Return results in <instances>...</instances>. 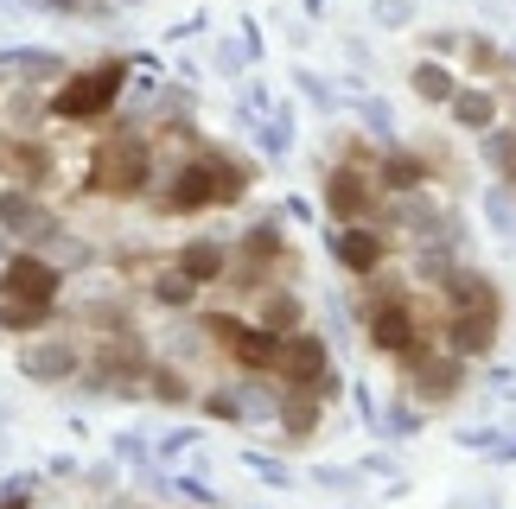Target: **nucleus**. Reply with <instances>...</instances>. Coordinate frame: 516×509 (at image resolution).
I'll use <instances>...</instances> for the list:
<instances>
[{
  "label": "nucleus",
  "mask_w": 516,
  "mask_h": 509,
  "mask_svg": "<svg viewBox=\"0 0 516 509\" xmlns=\"http://www.w3.org/2000/svg\"><path fill=\"white\" fill-rule=\"evenodd\" d=\"M370 204H376V179H370L364 166L344 160V166L325 172V210H332L338 223H364V217H370Z\"/></svg>",
  "instance_id": "3"
},
{
  "label": "nucleus",
  "mask_w": 516,
  "mask_h": 509,
  "mask_svg": "<svg viewBox=\"0 0 516 509\" xmlns=\"http://www.w3.org/2000/svg\"><path fill=\"white\" fill-rule=\"evenodd\" d=\"M122 90H128V58H102V64H90V70H71V77L51 90V121H102L122 102Z\"/></svg>",
  "instance_id": "1"
},
{
  "label": "nucleus",
  "mask_w": 516,
  "mask_h": 509,
  "mask_svg": "<svg viewBox=\"0 0 516 509\" xmlns=\"http://www.w3.org/2000/svg\"><path fill=\"white\" fill-rule=\"evenodd\" d=\"M7 153H13V134H7V128H0V166H7Z\"/></svg>",
  "instance_id": "34"
},
{
  "label": "nucleus",
  "mask_w": 516,
  "mask_h": 509,
  "mask_svg": "<svg viewBox=\"0 0 516 509\" xmlns=\"http://www.w3.org/2000/svg\"><path fill=\"white\" fill-rule=\"evenodd\" d=\"M211 58H217V70H223V77H236V70H243V51H236L230 39H217V51H211Z\"/></svg>",
  "instance_id": "25"
},
{
  "label": "nucleus",
  "mask_w": 516,
  "mask_h": 509,
  "mask_svg": "<svg viewBox=\"0 0 516 509\" xmlns=\"http://www.w3.org/2000/svg\"><path fill=\"white\" fill-rule=\"evenodd\" d=\"M122 7H141V0H122Z\"/></svg>",
  "instance_id": "35"
},
{
  "label": "nucleus",
  "mask_w": 516,
  "mask_h": 509,
  "mask_svg": "<svg viewBox=\"0 0 516 509\" xmlns=\"http://www.w3.org/2000/svg\"><path fill=\"white\" fill-rule=\"evenodd\" d=\"M204 408H211L217 420H243V414H236V408H243V401H236V395H211V401H204Z\"/></svg>",
  "instance_id": "30"
},
{
  "label": "nucleus",
  "mask_w": 516,
  "mask_h": 509,
  "mask_svg": "<svg viewBox=\"0 0 516 509\" xmlns=\"http://www.w3.org/2000/svg\"><path fill=\"white\" fill-rule=\"evenodd\" d=\"M179 268L192 274L198 287H204V280H217V274H223V242H211V236H204V242H185V249H179Z\"/></svg>",
  "instance_id": "15"
},
{
  "label": "nucleus",
  "mask_w": 516,
  "mask_h": 509,
  "mask_svg": "<svg viewBox=\"0 0 516 509\" xmlns=\"http://www.w3.org/2000/svg\"><path fill=\"white\" fill-rule=\"evenodd\" d=\"M51 319V306H26V300H13L7 312H0V325H7V331H39Z\"/></svg>",
  "instance_id": "20"
},
{
  "label": "nucleus",
  "mask_w": 516,
  "mask_h": 509,
  "mask_svg": "<svg viewBox=\"0 0 516 509\" xmlns=\"http://www.w3.org/2000/svg\"><path fill=\"white\" fill-rule=\"evenodd\" d=\"M408 83H415V96H421V102H434V109H446V102H453V90H459V83H453V70L434 64V58L415 64V77H408Z\"/></svg>",
  "instance_id": "14"
},
{
  "label": "nucleus",
  "mask_w": 516,
  "mask_h": 509,
  "mask_svg": "<svg viewBox=\"0 0 516 509\" xmlns=\"http://www.w3.org/2000/svg\"><path fill=\"white\" fill-rule=\"evenodd\" d=\"M281 370L294 376V382H319L325 376V344L319 338H294V344L281 350Z\"/></svg>",
  "instance_id": "13"
},
{
  "label": "nucleus",
  "mask_w": 516,
  "mask_h": 509,
  "mask_svg": "<svg viewBox=\"0 0 516 509\" xmlns=\"http://www.w3.org/2000/svg\"><path fill=\"white\" fill-rule=\"evenodd\" d=\"M376 179H383L389 191H415V185H427V160H415V153H389V160L376 166Z\"/></svg>",
  "instance_id": "16"
},
{
  "label": "nucleus",
  "mask_w": 516,
  "mask_h": 509,
  "mask_svg": "<svg viewBox=\"0 0 516 509\" xmlns=\"http://www.w3.org/2000/svg\"><path fill=\"white\" fill-rule=\"evenodd\" d=\"M453 344H459V350H485V344H491V312H485V306H466V319L453 325Z\"/></svg>",
  "instance_id": "17"
},
{
  "label": "nucleus",
  "mask_w": 516,
  "mask_h": 509,
  "mask_svg": "<svg viewBox=\"0 0 516 509\" xmlns=\"http://www.w3.org/2000/svg\"><path fill=\"white\" fill-rule=\"evenodd\" d=\"M376 20H383V26H408V0H383V7H376Z\"/></svg>",
  "instance_id": "28"
},
{
  "label": "nucleus",
  "mask_w": 516,
  "mask_h": 509,
  "mask_svg": "<svg viewBox=\"0 0 516 509\" xmlns=\"http://www.w3.org/2000/svg\"><path fill=\"white\" fill-rule=\"evenodd\" d=\"M20 370L32 382H64V376L77 370V350L71 344H39V350H26V357H20Z\"/></svg>",
  "instance_id": "10"
},
{
  "label": "nucleus",
  "mask_w": 516,
  "mask_h": 509,
  "mask_svg": "<svg viewBox=\"0 0 516 509\" xmlns=\"http://www.w3.org/2000/svg\"><path fill=\"white\" fill-rule=\"evenodd\" d=\"M446 109H453V121H459V128H472V134H491L497 128V96L491 90H453Z\"/></svg>",
  "instance_id": "9"
},
{
  "label": "nucleus",
  "mask_w": 516,
  "mask_h": 509,
  "mask_svg": "<svg viewBox=\"0 0 516 509\" xmlns=\"http://www.w3.org/2000/svg\"><path fill=\"white\" fill-rule=\"evenodd\" d=\"M147 179H153V147L141 134H109L96 147L90 191H102V198H134V191H147Z\"/></svg>",
  "instance_id": "2"
},
{
  "label": "nucleus",
  "mask_w": 516,
  "mask_h": 509,
  "mask_svg": "<svg viewBox=\"0 0 516 509\" xmlns=\"http://www.w3.org/2000/svg\"><path fill=\"white\" fill-rule=\"evenodd\" d=\"M0 77H7V70H0Z\"/></svg>",
  "instance_id": "36"
},
{
  "label": "nucleus",
  "mask_w": 516,
  "mask_h": 509,
  "mask_svg": "<svg viewBox=\"0 0 516 509\" xmlns=\"http://www.w3.org/2000/svg\"><path fill=\"white\" fill-rule=\"evenodd\" d=\"M0 509H26V484H13V490H0Z\"/></svg>",
  "instance_id": "33"
},
{
  "label": "nucleus",
  "mask_w": 516,
  "mask_h": 509,
  "mask_svg": "<svg viewBox=\"0 0 516 509\" xmlns=\"http://www.w3.org/2000/svg\"><path fill=\"white\" fill-rule=\"evenodd\" d=\"M115 459L141 465V459H147V440H134V433H122V440H115Z\"/></svg>",
  "instance_id": "27"
},
{
  "label": "nucleus",
  "mask_w": 516,
  "mask_h": 509,
  "mask_svg": "<svg viewBox=\"0 0 516 509\" xmlns=\"http://www.w3.org/2000/svg\"><path fill=\"white\" fill-rule=\"evenodd\" d=\"M453 382H459V363H446V370H427V376H421V389H427V395H446Z\"/></svg>",
  "instance_id": "24"
},
{
  "label": "nucleus",
  "mask_w": 516,
  "mask_h": 509,
  "mask_svg": "<svg viewBox=\"0 0 516 509\" xmlns=\"http://www.w3.org/2000/svg\"><path fill=\"white\" fill-rule=\"evenodd\" d=\"M217 331L236 344V357H243L249 370H268V363L281 357V344H274V331H268V325H262V331H243V325H217Z\"/></svg>",
  "instance_id": "12"
},
{
  "label": "nucleus",
  "mask_w": 516,
  "mask_h": 509,
  "mask_svg": "<svg viewBox=\"0 0 516 509\" xmlns=\"http://www.w3.org/2000/svg\"><path fill=\"white\" fill-rule=\"evenodd\" d=\"M332 255H338L351 274H370L376 261H383V236H376V230H364V223H338V236H332Z\"/></svg>",
  "instance_id": "7"
},
{
  "label": "nucleus",
  "mask_w": 516,
  "mask_h": 509,
  "mask_svg": "<svg viewBox=\"0 0 516 509\" xmlns=\"http://www.w3.org/2000/svg\"><path fill=\"white\" fill-rule=\"evenodd\" d=\"M300 90H306V96H313V102H319V109H332V90H325V83L313 77V70H300Z\"/></svg>",
  "instance_id": "29"
},
{
  "label": "nucleus",
  "mask_w": 516,
  "mask_h": 509,
  "mask_svg": "<svg viewBox=\"0 0 516 509\" xmlns=\"http://www.w3.org/2000/svg\"><path fill=\"white\" fill-rule=\"evenodd\" d=\"M313 420H319V408H313V401H287V433H313Z\"/></svg>",
  "instance_id": "23"
},
{
  "label": "nucleus",
  "mask_w": 516,
  "mask_h": 509,
  "mask_svg": "<svg viewBox=\"0 0 516 509\" xmlns=\"http://www.w3.org/2000/svg\"><path fill=\"white\" fill-rule=\"evenodd\" d=\"M58 268H51L45 255H13L7 268H0V287H7V300H26V306H51L58 300Z\"/></svg>",
  "instance_id": "5"
},
{
  "label": "nucleus",
  "mask_w": 516,
  "mask_h": 509,
  "mask_svg": "<svg viewBox=\"0 0 516 509\" xmlns=\"http://www.w3.org/2000/svg\"><path fill=\"white\" fill-rule=\"evenodd\" d=\"M153 293H160V306H192V293H198V280L185 274V268H166L160 280H153Z\"/></svg>",
  "instance_id": "19"
},
{
  "label": "nucleus",
  "mask_w": 516,
  "mask_h": 509,
  "mask_svg": "<svg viewBox=\"0 0 516 509\" xmlns=\"http://www.w3.org/2000/svg\"><path fill=\"white\" fill-rule=\"evenodd\" d=\"M0 70L20 83H64L71 77V58L51 45H13V51H0Z\"/></svg>",
  "instance_id": "6"
},
{
  "label": "nucleus",
  "mask_w": 516,
  "mask_h": 509,
  "mask_svg": "<svg viewBox=\"0 0 516 509\" xmlns=\"http://www.w3.org/2000/svg\"><path fill=\"white\" fill-rule=\"evenodd\" d=\"M249 465H255V478H268V484H287V471L274 465V459H249Z\"/></svg>",
  "instance_id": "31"
},
{
  "label": "nucleus",
  "mask_w": 516,
  "mask_h": 509,
  "mask_svg": "<svg viewBox=\"0 0 516 509\" xmlns=\"http://www.w3.org/2000/svg\"><path fill=\"white\" fill-rule=\"evenodd\" d=\"M32 13H51V20H109L96 0H26Z\"/></svg>",
  "instance_id": "18"
},
{
  "label": "nucleus",
  "mask_w": 516,
  "mask_h": 509,
  "mask_svg": "<svg viewBox=\"0 0 516 509\" xmlns=\"http://www.w3.org/2000/svg\"><path fill=\"white\" fill-rule=\"evenodd\" d=\"M370 344L376 350H408V344H415V319H408V306H376Z\"/></svg>",
  "instance_id": "11"
},
{
  "label": "nucleus",
  "mask_w": 516,
  "mask_h": 509,
  "mask_svg": "<svg viewBox=\"0 0 516 509\" xmlns=\"http://www.w3.org/2000/svg\"><path fill=\"white\" fill-rule=\"evenodd\" d=\"M0 236H20V242H51L58 236V217L32 198L26 185H7L0 191Z\"/></svg>",
  "instance_id": "4"
},
{
  "label": "nucleus",
  "mask_w": 516,
  "mask_h": 509,
  "mask_svg": "<svg viewBox=\"0 0 516 509\" xmlns=\"http://www.w3.org/2000/svg\"><path fill=\"white\" fill-rule=\"evenodd\" d=\"M262 325L274 331V338H281V331H294L300 325V300H287V293H281V300H268L262 306Z\"/></svg>",
  "instance_id": "21"
},
{
  "label": "nucleus",
  "mask_w": 516,
  "mask_h": 509,
  "mask_svg": "<svg viewBox=\"0 0 516 509\" xmlns=\"http://www.w3.org/2000/svg\"><path fill=\"white\" fill-rule=\"evenodd\" d=\"M357 109H364V128L370 134H389V102H357Z\"/></svg>",
  "instance_id": "26"
},
{
  "label": "nucleus",
  "mask_w": 516,
  "mask_h": 509,
  "mask_svg": "<svg viewBox=\"0 0 516 509\" xmlns=\"http://www.w3.org/2000/svg\"><path fill=\"white\" fill-rule=\"evenodd\" d=\"M243 255H255V261H262V255H281V230H274V223H255V230L243 236Z\"/></svg>",
  "instance_id": "22"
},
{
  "label": "nucleus",
  "mask_w": 516,
  "mask_h": 509,
  "mask_svg": "<svg viewBox=\"0 0 516 509\" xmlns=\"http://www.w3.org/2000/svg\"><path fill=\"white\" fill-rule=\"evenodd\" d=\"M0 121H7V134H26V128H39V121L51 115V96H39V83H20V90H7L0 96Z\"/></svg>",
  "instance_id": "8"
},
{
  "label": "nucleus",
  "mask_w": 516,
  "mask_h": 509,
  "mask_svg": "<svg viewBox=\"0 0 516 509\" xmlns=\"http://www.w3.org/2000/svg\"><path fill=\"white\" fill-rule=\"evenodd\" d=\"M153 389H160L166 401H179V395H185V382H179V376H153Z\"/></svg>",
  "instance_id": "32"
}]
</instances>
